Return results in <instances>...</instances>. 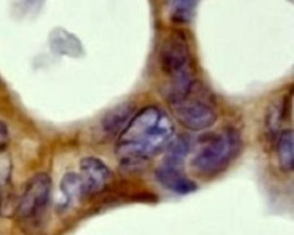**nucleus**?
<instances>
[{
    "instance_id": "13",
    "label": "nucleus",
    "mask_w": 294,
    "mask_h": 235,
    "mask_svg": "<svg viewBox=\"0 0 294 235\" xmlns=\"http://www.w3.org/2000/svg\"><path fill=\"white\" fill-rule=\"evenodd\" d=\"M198 0H169L170 18L178 23H186L192 20Z\"/></svg>"
},
{
    "instance_id": "8",
    "label": "nucleus",
    "mask_w": 294,
    "mask_h": 235,
    "mask_svg": "<svg viewBox=\"0 0 294 235\" xmlns=\"http://www.w3.org/2000/svg\"><path fill=\"white\" fill-rule=\"evenodd\" d=\"M133 114L134 107L130 104H124L110 109L103 118V130L109 136L119 135L132 118Z\"/></svg>"
},
{
    "instance_id": "1",
    "label": "nucleus",
    "mask_w": 294,
    "mask_h": 235,
    "mask_svg": "<svg viewBox=\"0 0 294 235\" xmlns=\"http://www.w3.org/2000/svg\"><path fill=\"white\" fill-rule=\"evenodd\" d=\"M174 133V123L166 113L155 106L146 107L119 134L115 153L123 164L147 161L166 149Z\"/></svg>"
},
{
    "instance_id": "12",
    "label": "nucleus",
    "mask_w": 294,
    "mask_h": 235,
    "mask_svg": "<svg viewBox=\"0 0 294 235\" xmlns=\"http://www.w3.org/2000/svg\"><path fill=\"white\" fill-rule=\"evenodd\" d=\"M60 189L64 197L65 206H71L85 197L80 176L74 172L65 173L60 180Z\"/></svg>"
},
{
    "instance_id": "3",
    "label": "nucleus",
    "mask_w": 294,
    "mask_h": 235,
    "mask_svg": "<svg viewBox=\"0 0 294 235\" xmlns=\"http://www.w3.org/2000/svg\"><path fill=\"white\" fill-rule=\"evenodd\" d=\"M52 180L49 174L40 172L29 179L16 209L19 220L38 223L49 208Z\"/></svg>"
},
{
    "instance_id": "2",
    "label": "nucleus",
    "mask_w": 294,
    "mask_h": 235,
    "mask_svg": "<svg viewBox=\"0 0 294 235\" xmlns=\"http://www.w3.org/2000/svg\"><path fill=\"white\" fill-rule=\"evenodd\" d=\"M241 139L238 131L225 129L214 134L192 159L193 170L203 175L222 172L240 153Z\"/></svg>"
},
{
    "instance_id": "14",
    "label": "nucleus",
    "mask_w": 294,
    "mask_h": 235,
    "mask_svg": "<svg viewBox=\"0 0 294 235\" xmlns=\"http://www.w3.org/2000/svg\"><path fill=\"white\" fill-rule=\"evenodd\" d=\"M9 142V130L6 124L0 120V154L4 153Z\"/></svg>"
},
{
    "instance_id": "5",
    "label": "nucleus",
    "mask_w": 294,
    "mask_h": 235,
    "mask_svg": "<svg viewBox=\"0 0 294 235\" xmlns=\"http://www.w3.org/2000/svg\"><path fill=\"white\" fill-rule=\"evenodd\" d=\"M190 49L185 34L177 30L170 33L159 52V63L164 74L170 80L190 76Z\"/></svg>"
},
{
    "instance_id": "15",
    "label": "nucleus",
    "mask_w": 294,
    "mask_h": 235,
    "mask_svg": "<svg viewBox=\"0 0 294 235\" xmlns=\"http://www.w3.org/2000/svg\"><path fill=\"white\" fill-rule=\"evenodd\" d=\"M2 205H3V201H2V196L0 193V213L2 211Z\"/></svg>"
},
{
    "instance_id": "4",
    "label": "nucleus",
    "mask_w": 294,
    "mask_h": 235,
    "mask_svg": "<svg viewBox=\"0 0 294 235\" xmlns=\"http://www.w3.org/2000/svg\"><path fill=\"white\" fill-rule=\"evenodd\" d=\"M197 84L185 97L170 103L174 117L189 130L207 129L215 124L218 115L213 106L200 95H196Z\"/></svg>"
},
{
    "instance_id": "10",
    "label": "nucleus",
    "mask_w": 294,
    "mask_h": 235,
    "mask_svg": "<svg viewBox=\"0 0 294 235\" xmlns=\"http://www.w3.org/2000/svg\"><path fill=\"white\" fill-rule=\"evenodd\" d=\"M277 159L279 166L283 172H290L294 166V131H282L277 142Z\"/></svg>"
},
{
    "instance_id": "11",
    "label": "nucleus",
    "mask_w": 294,
    "mask_h": 235,
    "mask_svg": "<svg viewBox=\"0 0 294 235\" xmlns=\"http://www.w3.org/2000/svg\"><path fill=\"white\" fill-rule=\"evenodd\" d=\"M190 149V142L185 136H180L171 141L166 147V155L162 164L170 167H182L186 157L188 156Z\"/></svg>"
},
{
    "instance_id": "7",
    "label": "nucleus",
    "mask_w": 294,
    "mask_h": 235,
    "mask_svg": "<svg viewBox=\"0 0 294 235\" xmlns=\"http://www.w3.org/2000/svg\"><path fill=\"white\" fill-rule=\"evenodd\" d=\"M155 178L162 186L176 194H190L198 189L196 183L184 174L181 168L170 167L162 164L156 170Z\"/></svg>"
},
{
    "instance_id": "9",
    "label": "nucleus",
    "mask_w": 294,
    "mask_h": 235,
    "mask_svg": "<svg viewBox=\"0 0 294 235\" xmlns=\"http://www.w3.org/2000/svg\"><path fill=\"white\" fill-rule=\"evenodd\" d=\"M50 44L55 52L60 54L78 57L81 53L79 40L66 30L57 29L50 36Z\"/></svg>"
},
{
    "instance_id": "6",
    "label": "nucleus",
    "mask_w": 294,
    "mask_h": 235,
    "mask_svg": "<svg viewBox=\"0 0 294 235\" xmlns=\"http://www.w3.org/2000/svg\"><path fill=\"white\" fill-rule=\"evenodd\" d=\"M79 170L85 196L101 192L111 179L110 168L104 161L96 157L83 158L79 163Z\"/></svg>"
}]
</instances>
